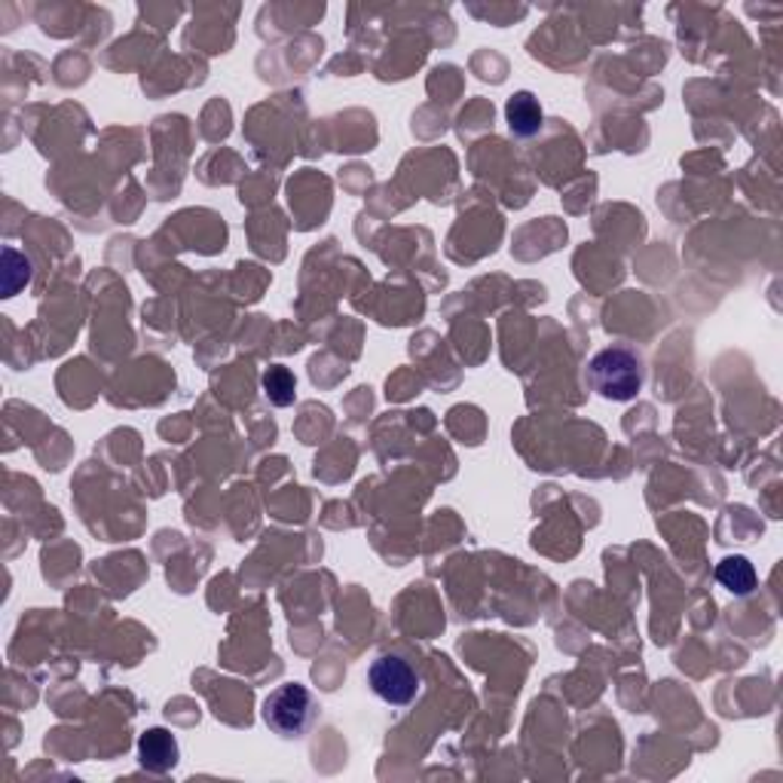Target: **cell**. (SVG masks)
<instances>
[{
    "label": "cell",
    "mask_w": 783,
    "mask_h": 783,
    "mask_svg": "<svg viewBox=\"0 0 783 783\" xmlns=\"http://www.w3.org/2000/svg\"><path fill=\"white\" fill-rule=\"evenodd\" d=\"M368 682L374 689V695L380 701H386L392 707H408L420 695V673L405 662L401 655H383L376 658L371 670H368Z\"/></svg>",
    "instance_id": "3957f363"
},
{
    "label": "cell",
    "mask_w": 783,
    "mask_h": 783,
    "mask_svg": "<svg viewBox=\"0 0 783 783\" xmlns=\"http://www.w3.org/2000/svg\"><path fill=\"white\" fill-rule=\"evenodd\" d=\"M646 383L643 358L630 346H606L588 361V386L606 401H630Z\"/></svg>",
    "instance_id": "6da1fadb"
},
{
    "label": "cell",
    "mask_w": 783,
    "mask_h": 783,
    "mask_svg": "<svg viewBox=\"0 0 783 783\" xmlns=\"http://www.w3.org/2000/svg\"><path fill=\"white\" fill-rule=\"evenodd\" d=\"M31 282V260L16 252L3 248V297H13Z\"/></svg>",
    "instance_id": "ba28073f"
},
{
    "label": "cell",
    "mask_w": 783,
    "mask_h": 783,
    "mask_svg": "<svg viewBox=\"0 0 783 783\" xmlns=\"http://www.w3.org/2000/svg\"><path fill=\"white\" fill-rule=\"evenodd\" d=\"M505 119H509L511 136L532 138L539 136L545 114H542V104L532 92H514L505 104Z\"/></svg>",
    "instance_id": "5b68a950"
},
{
    "label": "cell",
    "mask_w": 783,
    "mask_h": 783,
    "mask_svg": "<svg viewBox=\"0 0 783 783\" xmlns=\"http://www.w3.org/2000/svg\"><path fill=\"white\" fill-rule=\"evenodd\" d=\"M316 716H319V704H316L307 685H300V682L279 685L264 701V722L279 737H300V734H307L309 726L316 722Z\"/></svg>",
    "instance_id": "7a4b0ae2"
},
{
    "label": "cell",
    "mask_w": 783,
    "mask_h": 783,
    "mask_svg": "<svg viewBox=\"0 0 783 783\" xmlns=\"http://www.w3.org/2000/svg\"><path fill=\"white\" fill-rule=\"evenodd\" d=\"M178 741L175 734L166 729H147V732L138 737V759L141 766L154 774H166L171 768L178 766Z\"/></svg>",
    "instance_id": "277c9868"
},
{
    "label": "cell",
    "mask_w": 783,
    "mask_h": 783,
    "mask_svg": "<svg viewBox=\"0 0 783 783\" xmlns=\"http://www.w3.org/2000/svg\"><path fill=\"white\" fill-rule=\"evenodd\" d=\"M264 392H267V398L273 401L275 408H288L297 398V380H294V374L285 364H273L264 374Z\"/></svg>",
    "instance_id": "52a82bcc"
},
{
    "label": "cell",
    "mask_w": 783,
    "mask_h": 783,
    "mask_svg": "<svg viewBox=\"0 0 783 783\" xmlns=\"http://www.w3.org/2000/svg\"><path fill=\"white\" fill-rule=\"evenodd\" d=\"M716 581H719L726 591H732L734 596H749L756 591V569H753V563H749L747 557L734 554V557L719 561V566H716Z\"/></svg>",
    "instance_id": "8992f818"
}]
</instances>
